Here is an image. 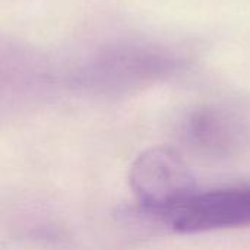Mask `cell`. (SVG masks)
Returning <instances> with one entry per match:
<instances>
[{"label": "cell", "mask_w": 250, "mask_h": 250, "mask_svg": "<svg viewBox=\"0 0 250 250\" xmlns=\"http://www.w3.org/2000/svg\"><path fill=\"white\" fill-rule=\"evenodd\" d=\"M129 182L142 208L158 215H168L196 195L193 176L185 161L164 146L142 152L132 164Z\"/></svg>", "instance_id": "obj_1"}, {"label": "cell", "mask_w": 250, "mask_h": 250, "mask_svg": "<svg viewBox=\"0 0 250 250\" xmlns=\"http://www.w3.org/2000/svg\"><path fill=\"white\" fill-rule=\"evenodd\" d=\"M171 227L179 233H204L250 226V188L195 195L170 212Z\"/></svg>", "instance_id": "obj_3"}, {"label": "cell", "mask_w": 250, "mask_h": 250, "mask_svg": "<svg viewBox=\"0 0 250 250\" xmlns=\"http://www.w3.org/2000/svg\"><path fill=\"white\" fill-rule=\"evenodd\" d=\"M180 63V57L155 45H123L94 57L83 78L103 86H123L161 78Z\"/></svg>", "instance_id": "obj_2"}, {"label": "cell", "mask_w": 250, "mask_h": 250, "mask_svg": "<svg viewBox=\"0 0 250 250\" xmlns=\"http://www.w3.org/2000/svg\"><path fill=\"white\" fill-rule=\"evenodd\" d=\"M249 135L245 119L220 105L199 107L183 123V136L188 144L211 157L237 154L248 144Z\"/></svg>", "instance_id": "obj_4"}]
</instances>
